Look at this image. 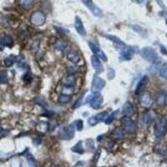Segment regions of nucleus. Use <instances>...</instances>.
<instances>
[{
  "label": "nucleus",
  "mask_w": 167,
  "mask_h": 167,
  "mask_svg": "<svg viewBox=\"0 0 167 167\" xmlns=\"http://www.w3.org/2000/svg\"><path fill=\"white\" fill-rule=\"evenodd\" d=\"M140 54L142 57L145 60H147L150 63H152L154 65H157L160 62V58L158 55V54L150 47H145L143 48L140 51Z\"/></svg>",
  "instance_id": "obj_1"
},
{
  "label": "nucleus",
  "mask_w": 167,
  "mask_h": 167,
  "mask_svg": "<svg viewBox=\"0 0 167 167\" xmlns=\"http://www.w3.org/2000/svg\"><path fill=\"white\" fill-rule=\"evenodd\" d=\"M167 130V121L165 118L159 119L155 125V135L157 139H161L166 135Z\"/></svg>",
  "instance_id": "obj_2"
},
{
  "label": "nucleus",
  "mask_w": 167,
  "mask_h": 167,
  "mask_svg": "<svg viewBox=\"0 0 167 167\" xmlns=\"http://www.w3.org/2000/svg\"><path fill=\"white\" fill-rule=\"evenodd\" d=\"M105 81L98 74H94L91 84V91L93 94H99L105 86Z\"/></svg>",
  "instance_id": "obj_3"
},
{
  "label": "nucleus",
  "mask_w": 167,
  "mask_h": 167,
  "mask_svg": "<svg viewBox=\"0 0 167 167\" xmlns=\"http://www.w3.org/2000/svg\"><path fill=\"white\" fill-rule=\"evenodd\" d=\"M135 50L134 47L130 46V45H126L121 47V52H120V57L122 60H130L133 56L135 54Z\"/></svg>",
  "instance_id": "obj_4"
},
{
  "label": "nucleus",
  "mask_w": 167,
  "mask_h": 167,
  "mask_svg": "<svg viewBox=\"0 0 167 167\" xmlns=\"http://www.w3.org/2000/svg\"><path fill=\"white\" fill-rule=\"evenodd\" d=\"M86 102L89 104V105L94 108V109H99L102 106L104 99L103 96L99 94H94L93 95H89L86 100Z\"/></svg>",
  "instance_id": "obj_5"
},
{
  "label": "nucleus",
  "mask_w": 167,
  "mask_h": 167,
  "mask_svg": "<svg viewBox=\"0 0 167 167\" xmlns=\"http://www.w3.org/2000/svg\"><path fill=\"white\" fill-rule=\"evenodd\" d=\"M121 125L123 127V130L127 133H135L136 130V125L135 121H132L130 117H124L121 120Z\"/></svg>",
  "instance_id": "obj_6"
},
{
  "label": "nucleus",
  "mask_w": 167,
  "mask_h": 167,
  "mask_svg": "<svg viewBox=\"0 0 167 167\" xmlns=\"http://www.w3.org/2000/svg\"><path fill=\"white\" fill-rule=\"evenodd\" d=\"M81 1H82L83 4L86 6L87 9L92 13L94 16L100 17L102 15V10L94 3L93 0H81Z\"/></svg>",
  "instance_id": "obj_7"
},
{
  "label": "nucleus",
  "mask_w": 167,
  "mask_h": 167,
  "mask_svg": "<svg viewBox=\"0 0 167 167\" xmlns=\"http://www.w3.org/2000/svg\"><path fill=\"white\" fill-rule=\"evenodd\" d=\"M30 22L33 25L41 26L45 22V15L41 11H36L30 17Z\"/></svg>",
  "instance_id": "obj_8"
},
{
  "label": "nucleus",
  "mask_w": 167,
  "mask_h": 167,
  "mask_svg": "<svg viewBox=\"0 0 167 167\" xmlns=\"http://www.w3.org/2000/svg\"><path fill=\"white\" fill-rule=\"evenodd\" d=\"M74 135V125H69L60 130V135L62 139H70Z\"/></svg>",
  "instance_id": "obj_9"
},
{
  "label": "nucleus",
  "mask_w": 167,
  "mask_h": 167,
  "mask_svg": "<svg viewBox=\"0 0 167 167\" xmlns=\"http://www.w3.org/2000/svg\"><path fill=\"white\" fill-rule=\"evenodd\" d=\"M89 46L90 48V49L93 52L94 55H95L96 57H98L99 59H101L102 60L105 61L106 62L108 60V58H107V55L105 54V52H103L99 48L98 46H96L94 44L91 43V42H89Z\"/></svg>",
  "instance_id": "obj_10"
},
{
  "label": "nucleus",
  "mask_w": 167,
  "mask_h": 167,
  "mask_svg": "<svg viewBox=\"0 0 167 167\" xmlns=\"http://www.w3.org/2000/svg\"><path fill=\"white\" fill-rule=\"evenodd\" d=\"M74 27H75V29L77 33H79V35L81 36H86L87 33H86V30L84 27V23L82 19L79 18V16H75V19H74Z\"/></svg>",
  "instance_id": "obj_11"
},
{
  "label": "nucleus",
  "mask_w": 167,
  "mask_h": 167,
  "mask_svg": "<svg viewBox=\"0 0 167 167\" xmlns=\"http://www.w3.org/2000/svg\"><path fill=\"white\" fill-rule=\"evenodd\" d=\"M90 60H91V64H92L93 68L94 69L95 72H96L98 74H101V73L104 72V67H103L102 64H101V62H100V60H99L98 57H96L95 55H92L91 56Z\"/></svg>",
  "instance_id": "obj_12"
},
{
  "label": "nucleus",
  "mask_w": 167,
  "mask_h": 167,
  "mask_svg": "<svg viewBox=\"0 0 167 167\" xmlns=\"http://www.w3.org/2000/svg\"><path fill=\"white\" fill-rule=\"evenodd\" d=\"M122 110H123V114L127 117H131L132 115H134L135 114V108L134 105H132V103L130 102H126L123 105L122 108Z\"/></svg>",
  "instance_id": "obj_13"
},
{
  "label": "nucleus",
  "mask_w": 167,
  "mask_h": 167,
  "mask_svg": "<svg viewBox=\"0 0 167 167\" xmlns=\"http://www.w3.org/2000/svg\"><path fill=\"white\" fill-rule=\"evenodd\" d=\"M167 100V93L165 90L160 91V93L158 94L156 96V99H155V103L158 106H164L166 105Z\"/></svg>",
  "instance_id": "obj_14"
},
{
  "label": "nucleus",
  "mask_w": 167,
  "mask_h": 167,
  "mask_svg": "<svg viewBox=\"0 0 167 167\" xmlns=\"http://www.w3.org/2000/svg\"><path fill=\"white\" fill-rule=\"evenodd\" d=\"M148 82V77L146 76V75H144L143 76L140 80H139V82H138V84H137V86H136V89H135V94H137V95H139L141 94V92L143 91V89H144V86L146 85V84Z\"/></svg>",
  "instance_id": "obj_15"
},
{
  "label": "nucleus",
  "mask_w": 167,
  "mask_h": 167,
  "mask_svg": "<svg viewBox=\"0 0 167 167\" xmlns=\"http://www.w3.org/2000/svg\"><path fill=\"white\" fill-rule=\"evenodd\" d=\"M67 58H68V60H69L70 62H72L73 64H75V65H78L79 62L81 61V57L79 56V54H78L77 52L72 51V50L68 52V54H67Z\"/></svg>",
  "instance_id": "obj_16"
},
{
  "label": "nucleus",
  "mask_w": 167,
  "mask_h": 167,
  "mask_svg": "<svg viewBox=\"0 0 167 167\" xmlns=\"http://www.w3.org/2000/svg\"><path fill=\"white\" fill-rule=\"evenodd\" d=\"M151 103H152V100H151V96L149 93H144L143 94V95L140 98V104L141 105L144 107H150L151 105Z\"/></svg>",
  "instance_id": "obj_17"
},
{
  "label": "nucleus",
  "mask_w": 167,
  "mask_h": 167,
  "mask_svg": "<svg viewBox=\"0 0 167 167\" xmlns=\"http://www.w3.org/2000/svg\"><path fill=\"white\" fill-rule=\"evenodd\" d=\"M0 44L4 47H12L14 45V39L10 35H4L0 39Z\"/></svg>",
  "instance_id": "obj_18"
},
{
  "label": "nucleus",
  "mask_w": 167,
  "mask_h": 167,
  "mask_svg": "<svg viewBox=\"0 0 167 167\" xmlns=\"http://www.w3.org/2000/svg\"><path fill=\"white\" fill-rule=\"evenodd\" d=\"M130 28H132L135 32H136L137 33H139V35H141L142 37L145 38L147 35H148V33H147V30L144 28L143 27L139 26V25H137V24H132L130 25Z\"/></svg>",
  "instance_id": "obj_19"
},
{
  "label": "nucleus",
  "mask_w": 167,
  "mask_h": 167,
  "mask_svg": "<svg viewBox=\"0 0 167 167\" xmlns=\"http://www.w3.org/2000/svg\"><path fill=\"white\" fill-rule=\"evenodd\" d=\"M104 37L108 39H110V40H111L113 43H115V44H117L118 46L123 47L125 45V43H124V42L121 40V38H119L117 36L111 35V34H105V35H104Z\"/></svg>",
  "instance_id": "obj_20"
},
{
  "label": "nucleus",
  "mask_w": 167,
  "mask_h": 167,
  "mask_svg": "<svg viewBox=\"0 0 167 167\" xmlns=\"http://www.w3.org/2000/svg\"><path fill=\"white\" fill-rule=\"evenodd\" d=\"M75 83H76V78L74 75H69L65 80V87L72 88L73 86L75 85Z\"/></svg>",
  "instance_id": "obj_21"
},
{
  "label": "nucleus",
  "mask_w": 167,
  "mask_h": 167,
  "mask_svg": "<svg viewBox=\"0 0 167 167\" xmlns=\"http://www.w3.org/2000/svg\"><path fill=\"white\" fill-rule=\"evenodd\" d=\"M153 118L154 115L152 112H146L144 115V116H143V123H144V125H150L152 122V121H153Z\"/></svg>",
  "instance_id": "obj_22"
},
{
  "label": "nucleus",
  "mask_w": 167,
  "mask_h": 167,
  "mask_svg": "<svg viewBox=\"0 0 167 167\" xmlns=\"http://www.w3.org/2000/svg\"><path fill=\"white\" fill-rule=\"evenodd\" d=\"M118 115H119V110H118L112 112L111 114H110V115L109 116H107V118L105 119V124H107V125L111 124L112 122L115 121V119L116 117H117Z\"/></svg>",
  "instance_id": "obj_23"
},
{
  "label": "nucleus",
  "mask_w": 167,
  "mask_h": 167,
  "mask_svg": "<svg viewBox=\"0 0 167 167\" xmlns=\"http://www.w3.org/2000/svg\"><path fill=\"white\" fill-rule=\"evenodd\" d=\"M71 99L70 94H61L60 95L58 98V102L60 104H67L69 103Z\"/></svg>",
  "instance_id": "obj_24"
},
{
  "label": "nucleus",
  "mask_w": 167,
  "mask_h": 167,
  "mask_svg": "<svg viewBox=\"0 0 167 167\" xmlns=\"http://www.w3.org/2000/svg\"><path fill=\"white\" fill-rule=\"evenodd\" d=\"M9 78H8V73L6 70H0V84H5L8 83Z\"/></svg>",
  "instance_id": "obj_25"
},
{
  "label": "nucleus",
  "mask_w": 167,
  "mask_h": 167,
  "mask_svg": "<svg viewBox=\"0 0 167 167\" xmlns=\"http://www.w3.org/2000/svg\"><path fill=\"white\" fill-rule=\"evenodd\" d=\"M54 47H55L57 49H59V50L64 51V50L66 49V48H67V44L65 41H63V40H59L58 42H56V44H54Z\"/></svg>",
  "instance_id": "obj_26"
},
{
  "label": "nucleus",
  "mask_w": 167,
  "mask_h": 167,
  "mask_svg": "<svg viewBox=\"0 0 167 167\" xmlns=\"http://www.w3.org/2000/svg\"><path fill=\"white\" fill-rule=\"evenodd\" d=\"M33 2V0H19V4L24 9H28L32 6Z\"/></svg>",
  "instance_id": "obj_27"
},
{
  "label": "nucleus",
  "mask_w": 167,
  "mask_h": 167,
  "mask_svg": "<svg viewBox=\"0 0 167 167\" xmlns=\"http://www.w3.org/2000/svg\"><path fill=\"white\" fill-rule=\"evenodd\" d=\"M15 61H16V58H15V57H14V56H9V57L6 58L4 60L5 66L10 67V66H12V65H14Z\"/></svg>",
  "instance_id": "obj_28"
},
{
  "label": "nucleus",
  "mask_w": 167,
  "mask_h": 167,
  "mask_svg": "<svg viewBox=\"0 0 167 167\" xmlns=\"http://www.w3.org/2000/svg\"><path fill=\"white\" fill-rule=\"evenodd\" d=\"M112 135L115 138H122L123 137V131L120 128H116L115 130L112 132Z\"/></svg>",
  "instance_id": "obj_29"
},
{
  "label": "nucleus",
  "mask_w": 167,
  "mask_h": 167,
  "mask_svg": "<svg viewBox=\"0 0 167 167\" xmlns=\"http://www.w3.org/2000/svg\"><path fill=\"white\" fill-rule=\"evenodd\" d=\"M99 121H98V119L96 118V116H92V117H89L88 120V123L89 125H90V126H94V125H96L99 123Z\"/></svg>",
  "instance_id": "obj_30"
},
{
  "label": "nucleus",
  "mask_w": 167,
  "mask_h": 167,
  "mask_svg": "<svg viewBox=\"0 0 167 167\" xmlns=\"http://www.w3.org/2000/svg\"><path fill=\"white\" fill-rule=\"evenodd\" d=\"M96 118L98 119V121H105V119H106L107 116H108V113L106 111L105 112H101V113H99L98 115H96Z\"/></svg>",
  "instance_id": "obj_31"
},
{
  "label": "nucleus",
  "mask_w": 167,
  "mask_h": 167,
  "mask_svg": "<svg viewBox=\"0 0 167 167\" xmlns=\"http://www.w3.org/2000/svg\"><path fill=\"white\" fill-rule=\"evenodd\" d=\"M160 74L162 76L163 78L167 79V64L166 65H163L162 68L160 70Z\"/></svg>",
  "instance_id": "obj_32"
},
{
  "label": "nucleus",
  "mask_w": 167,
  "mask_h": 167,
  "mask_svg": "<svg viewBox=\"0 0 167 167\" xmlns=\"http://www.w3.org/2000/svg\"><path fill=\"white\" fill-rule=\"evenodd\" d=\"M74 125L76 126V129L79 130V131L83 130L84 124H83V121H81V120H78V121H75V122H74Z\"/></svg>",
  "instance_id": "obj_33"
},
{
  "label": "nucleus",
  "mask_w": 167,
  "mask_h": 167,
  "mask_svg": "<svg viewBox=\"0 0 167 167\" xmlns=\"http://www.w3.org/2000/svg\"><path fill=\"white\" fill-rule=\"evenodd\" d=\"M115 76V72L113 69H109L108 70V74H107V77L109 79H113Z\"/></svg>",
  "instance_id": "obj_34"
},
{
  "label": "nucleus",
  "mask_w": 167,
  "mask_h": 167,
  "mask_svg": "<svg viewBox=\"0 0 167 167\" xmlns=\"http://www.w3.org/2000/svg\"><path fill=\"white\" fill-rule=\"evenodd\" d=\"M84 94H82L79 97V99L76 100V102H75V104H74V108H79L80 105H81V104H82V100H83V96H84Z\"/></svg>",
  "instance_id": "obj_35"
},
{
  "label": "nucleus",
  "mask_w": 167,
  "mask_h": 167,
  "mask_svg": "<svg viewBox=\"0 0 167 167\" xmlns=\"http://www.w3.org/2000/svg\"><path fill=\"white\" fill-rule=\"evenodd\" d=\"M74 151H76V152H80L79 150H83V148H82V144H81V142L79 141V143H77V144L74 146V148L72 149Z\"/></svg>",
  "instance_id": "obj_36"
},
{
  "label": "nucleus",
  "mask_w": 167,
  "mask_h": 167,
  "mask_svg": "<svg viewBox=\"0 0 167 167\" xmlns=\"http://www.w3.org/2000/svg\"><path fill=\"white\" fill-rule=\"evenodd\" d=\"M28 79H31V74H30L29 72H28L27 74L23 75V80H24V81H28Z\"/></svg>",
  "instance_id": "obj_37"
},
{
  "label": "nucleus",
  "mask_w": 167,
  "mask_h": 167,
  "mask_svg": "<svg viewBox=\"0 0 167 167\" xmlns=\"http://www.w3.org/2000/svg\"><path fill=\"white\" fill-rule=\"evenodd\" d=\"M160 52L162 53L163 54H166V55H167L166 48L165 46H163V45H160Z\"/></svg>",
  "instance_id": "obj_38"
},
{
  "label": "nucleus",
  "mask_w": 167,
  "mask_h": 167,
  "mask_svg": "<svg viewBox=\"0 0 167 167\" xmlns=\"http://www.w3.org/2000/svg\"><path fill=\"white\" fill-rule=\"evenodd\" d=\"M156 2H157V3H158V4L160 5V7L162 8L163 9L166 10V6L163 4V2H162V1H161V0H156Z\"/></svg>",
  "instance_id": "obj_39"
},
{
  "label": "nucleus",
  "mask_w": 167,
  "mask_h": 167,
  "mask_svg": "<svg viewBox=\"0 0 167 167\" xmlns=\"http://www.w3.org/2000/svg\"><path fill=\"white\" fill-rule=\"evenodd\" d=\"M55 28L57 29V31L58 32H61V33H65V32H68L66 29H64V28H60V27H55Z\"/></svg>",
  "instance_id": "obj_40"
},
{
  "label": "nucleus",
  "mask_w": 167,
  "mask_h": 167,
  "mask_svg": "<svg viewBox=\"0 0 167 167\" xmlns=\"http://www.w3.org/2000/svg\"><path fill=\"white\" fill-rule=\"evenodd\" d=\"M133 1H135V2H136V3H141L143 0H133Z\"/></svg>",
  "instance_id": "obj_41"
},
{
  "label": "nucleus",
  "mask_w": 167,
  "mask_h": 167,
  "mask_svg": "<svg viewBox=\"0 0 167 167\" xmlns=\"http://www.w3.org/2000/svg\"><path fill=\"white\" fill-rule=\"evenodd\" d=\"M166 26H167V19H166Z\"/></svg>",
  "instance_id": "obj_42"
},
{
  "label": "nucleus",
  "mask_w": 167,
  "mask_h": 167,
  "mask_svg": "<svg viewBox=\"0 0 167 167\" xmlns=\"http://www.w3.org/2000/svg\"><path fill=\"white\" fill-rule=\"evenodd\" d=\"M166 36H167V35H166Z\"/></svg>",
  "instance_id": "obj_43"
}]
</instances>
